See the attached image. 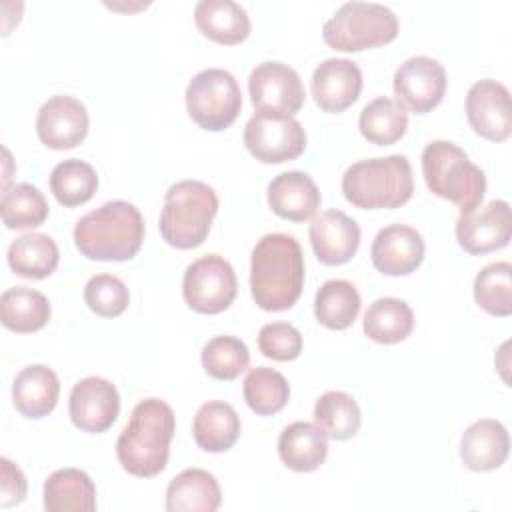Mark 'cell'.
I'll list each match as a JSON object with an SVG mask.
<instances>
[{
    "label": "cell",
    "instance_id": "d6986e66",
    "mask_svg": "<svg viewBox=\"0 0 512 512\" xmlns=\"http://www.w3.org/2000/svg\"><path fill=\"white\" fill-rule=\"evenodd\" d=\"M308 236L316 258L326 266L346 264L360 246V226L342 210H326L316 216Z\"/></svg>",
    "mask_w": 512,
    "mask_h": 512
},
{
    "label": "cell",
    "instance_id": "836d02e7",
    "mask_svg": "<svg viewBox=\"0 0 512 512\" xmlns=\"http://www.w3.org/2000/svg\"><path fill=\"white\" fill-rule=\"evenodd\" d=\"M314 422L332 440H348L356 436L362 424L358 402L340 390L324 392L314 404Z\"/></svg>",
    "mask_w": 512,
    "mask_h": 512
},
{
    "label": "cell",
    "instance_id": "ab89813d",
    "mask_svg": "<svg viewBox=\"0 0 512 512\" xmlns=\"http://www.w3.org/2000/svg\"><path fill=\"white\" fill-rule=\"evenodd\" d=\"M258 348L266 358L276 362L296 360L302 352V334L288 322L264 324L258 332Z\"/></svg>",
    "mask_w": 512,
    "mask_h": 512
},
{
    "label": "cell",
    "instance_id": "4dcf8cb0",
    "mask_svg": "<svg viewBox=\"0 0 512 512\" xmlns=\"http://www.w3.org/2000/svg\"><path fill=\"white\" fill-rule=\"evenodd\" d=\"M362 300L356 286L348 280H328L314 296V316L330 330H346L358 318Z\"/></svg>",
    "mask_w": 512,
    "mask_h": 512
},
{
    "label": "cell",
    "instance_id": "3957f363",
    "mask_svg": "<svg viewBox=\"0 0 512 512\" xmlns=\"http://www.w3.org/2000/svg\"><path fill=\"white\" fill-rule=\"evenodd\" d=\"M144 240V218L126 200L104 202L84 214L74 226V244L82 256L96 262L132 260Z\"/></svg>",
    "mask_w": 512,
    "mask_h": 512
},
{
    "label": "cell",
    "instance_id": "ac0fdd59",
    "mask_svg": "<svg viewBox=\"0 0 512 512\" xmlns=\"http://www.w3.org/2000/svg\"><path fill=\"white\" fill-rule=\"evenodd\" d=\"M310 90L322 112H344L362 92V70L350 58H326L316 66Z\"/></svg>",
    "mask_w": 512,
    "mask_h": 512
},
{
    "label": "cell",
    "instance_id": "8d00e7d4",
    "mask_svg": "<svg viewBox=\"0 0 512 512\" xmlns=\"http://www.w3.org/2000/svg\"><path fill=\"white\" fill-rule=\"evenodd\" d=\"M474 300L490 316L512 314V264L506 260L484 266L474 278Z\"/></svg>",
    "mask_w": 512,
    "mask_h": 512
},
{
    "label": "cell",
    "instance_id": "83f0119b",
    "mask_svg": "<svg viewBox=\"0 0 512 512\" xmlns=\"http://www.w3.org/2000/svg\"><path fill=\"white\" fill-rule=\"evenodd\" d=\"M50 320V302L48 298L26 286H14L2 292L0 296V322L4 328L30 334L44 328Z\"/></svg>",
    "mask_w": 512,
    "mask_h": 512
},
{
    "label": "cell",
    "instance_id": "e575fe53",
    "mask_svg": "<svg viewBox=\"0 0 512 512\" xmlns=\"http://www.w3.org/2000/svg\"><path fill=\"white\" fill-rule=\"evenodd\" d=\"M98 190L96 170L78 158L58 162L50 172V192L66 208L88 202Z\"/></svg>",
    "mask_w": 512,
    "mask_h": 512
},
{
    "label": "cell",
    "instance_id": "7402d4cb",
    "mask_svg": "<svg viewBox=\"0 0 512 512\" xmlns=\"http://www.w3.org/2000/svg\"><path fill=\"white\" fill-rule=\"evenodd\" d=\"M60 396V382L52 368L44 364H32L22 368L12 384V404L24 418L48 416Z\"/></svg>",
    "mask_w": 512,
    "mask_h": 512
},
{
    "label": "cell",
    "instance_id": "cb8c5ba5",
    "mask_svg": "<svg viewBox=\"0 0 512 512\" xmlns=\"http://www.w3.org/2000/svg\"><path fill=\"white\" fill-rule=\"evenodd\" d=\"M222 494L218 480L202 468H186L166 488L168 512H216Z\"/></svg>",
    "mask_w": 512,
    "mask_h": 512
},
{
    "label": "cell",
    "instance_id": "60d3db41",
    "mask_svg": "<svg viewBox=\"0 0 512 512\" xmlns=\"http://www.w3.org/2000/svg\"><path fill=\"white\" fill-rule=\"evenodd\" d=\"M26 476L6 456L0 458V506L10 508L26 498Z\"/></svg>",
    "mask_w": 512,
    "mask_h": 512
},
{
    "label": "cell",
    "instance_id": "9c48e42d",
    "mask_svg": "<svg viewBox=\"0 0 512 512\" xmlns=\"http://www.w3.org/2000/svg\"><path fill=\"white\" fill-rule=\"evenodd\" d=\"M236 292V272L232 264L218 254L200 256L184 270L182 296L194 312L220 314L234 302Z\"/></svg>",
    "mask_w": 512,
    "mask_h": 512
},
{
    "label": "cell",
    "instance_id": "e0dca14e",
    "mask_svg": "<svg viewBox=\"0 0 512 512\" xmlns=\"http://www.w3.org/2000/svg\"><path fill=\"white\" fill-rule=\"evenodd\" d=\"M422 234L406 224H390L378 230L370 246L374 268L384 276H408L424 260Z\"/></svg>",
    "mask_w": 512,
    "mask_h": 512
},
{
    "label": "cell",
    "instance_id": "74e56055",
    "mask_svg": "<svg viewBox=\"0 0 512 512\" xmlns=\"http://www.w3.org/2000/svg\"><path fill=\"white\" fill-rule=\"evenodd\" d=\"M202 368L216 380H236L250 364L248 346L236 336H214L200 352Z\"/></svg>",
    "mask_w": 512,
    "mask_h": 512
},
{
    "label": "cell",
    "instance_id": "ba28073f",
    "mask_svg": "<svg viewBox=\"0 0 512 512\" xmlns=\"http://www.w3.org/2000/svg\"><path fill=\"white\" fill-rule=\"evenodd\" d=\"M242 92L236 78L224 68L200 70L186 86L188 116L208 132L226 130L238 118Z\"/></svg>",
    "mask_w": 512,
    "mask_h": 512
},
{
    "label": "cell",
    "instance_id": "f546056e",
    "mask_svg": "<svg viewBox=\"0 0 512 512\" xmlns=\"http://www.w3.org/2000/svg\"><path fill=\"white\" fill-rule=\"evenodd\" d=\"M364 334L378 344H398L414 330V312L400 298H378L364 312Z\"/></svg>",
    "mask_w": 512,
    "mask_h": 512
},
{
    "label": "cell",
    "instance_id": "d6a6232c",
    "mask_svg": "<svg viewBox=\"0 0 512 512\" xmlns=\"http://www.w3.org/2000/svg\"><path fill=\"white\" fill-rule=\"evenodd\" d=\"M0 214L4 226L10 230L36 228L48 218V202L36 186L18 182L2 190Z\"/></svg>",
    "mask_w": 512,
    "mask_h": 512
},
{
    "label": "cell",
    "instance_id": "484cf974",
    "mask_svg": "<svg viewBox=\"0 0 512 512\" xmlns=\"http://www.w3.org/2000/svg\"><path fill=\"white\" fill-rule=\"evenodd\" d=\"M242 424L240 416L234 410L232 404L222 402V400H208L204 402L192 424V434L196 444L212 454L226 452L230 450L238 436H240Z\"/></svg>",
    "mask_w": 512,
    "mask_h": 512
},
{
    "label": "cell",
    "instance_id": "9a60e30c",
    "mask_svg": "<svg viewBox=\"0 0 512 512\" xmlns=\"http://www.w3.org/2000/svg\"><path fill=\"white\" fill-rule=\"evenodd\" d=\"M86 106L68 94L46 100L36 116V134L40 142L52 150H70L84 142L88 134Z\"/></svg>",
    "mask_w": 512,
    "mask_h": 512
},
{
    "label": "cell",
    "instance_id": "603a6c76",
    "mask_svg": "<svg viewBox=\"0 0 512 512\" xmlns=\"http://www.w3.org/2000/svg\"><path fill=\"white\" fill-rule=\"evenodd\" d=\"M328 454V436L316 424L298 420L288 424L278 438V456L294 472L320 468Z\"/></svg>",
    "mask_w": 512,
    "mask_h": 512
},
{
    "label": "cell",
    "instance_id": "6da1fadb",
    "mask_svg": "<svg viewBox=\"0 0 512 512\" xmlns=\"http://www.w3.org/2000/svg\"><path fill=\"white\" fill-rule=\"evenodd\" d=\"M304 286V254L290 234L262 236L250 258V292L266 312H282L296 304Z\"/></svg>",
    "mask_w": 512,
    "mask_h": 512
},
{
    "label": "cell",
    "instance_id": "44dd1931",
    "mask_svg": "<svg viewBox=\"0 0 512 512\" xmlns=\"http://www.w3.org/2000/svg\"><path fill=\"white\" fill-rule=\"evenodd\" d=\"M268 206L284 220L304 222L320 208V190L316 182L300 170L278 174L266 190Z\"/></svg>",
    "mask_w": 512,
    "mask_h": 512
},
{
    "label": "cell",
    "instance_id": "f35d334b",
    "mask_svg": "<svg viewBox=\"0 0 512 512\" xmlns=\"http://www.w3.org/2000/svg\"><path fill=\"white\" fill-rule=\"evenodd\" d=\"M84 302L94 314L116 318L128 308L130 292L120 278L112 274H96L84 286Z\"/></svg>",
    "mask_w": 512,
    "mask_h": 512
},
{
    "label": "cell",
    "instance_id": "7c38bea8",
    "mask_svg": "<svg viewBox=\"0 0 512 512\" xmlns=\"http://www.w3.org/2000/svg\"><path fill=\"white\" fill-rule=\"evenodd\" d=\"M446 82V70L436 58L412 56L398 66L392 86L396 102L402 104L404 110L426 114L442 102Z\"/></svg>",
    "mask_w": 512,
    "mask_h": 512
},
{
    "label": "cell",
    "instance_id": "5bb4252c",
    "mask_svg": "<svg viewBox=\"0 0 512 512\" xmlns=\"http://www.w3.org/2000/svg\"><path fill=\"white\" fill-rule=\"evenodd\" d=\"M118 412L120 396L110 380L88 376L72 386L68 414L78 430L88 434H102L116 422Z\"/></svg>",
    "mask_w": 512,
    "mask_h": 512
},
{
    "label": "cell",
    "instance_id": "1f68e13d",
    "mask_svg": "<svg viewBox=\"0 0 512 512\" xmlns=\"http://www.w3.org/2000/svg\"><path fill=\"white\" fill-rule=\"evenodd\" d=\"M358 128L368 142L378 146H390L406 134L408 112L396 100L388 96H378L362 108Z\"/></svg>",
    "mask_w": 512,
    "mask_h": 512
},
{
    "label": "cell",
    "instance_id": "8992f818",
    "mask_svg": "<svg viewBox=\"0 0 512 512\" xmlns=\"http://www.w3.org/2000/svg\"><path fill=\"white\" fill-rule=\"evenodd\" d=\"M218 212V194L202 180H180L164 194L160 212V234L166 244L178 250L200 246Z\"/></svg>",
    "mask_w": 512,
    "mask_h": 512
},
{
    "label": "cell",
    "instance_id": "f1b7e54d",
    "mask_svg": "<svg viewBox=\"0 0 512 512\" xmlns=\"http://www.w3.org/2000/svg\"><path fill=\"white\" fill-rule=\"evenodd\" d=\"M8 266L22 278L42 280L48 278L60 260L56 242L42 232H28L18 236L8 246Z\"/></svg>",
    "mask_w": 512,
    "mask_h": 512
},
{
    "label": "cell",
    "instance_id": "5b68a950",
    "mask_svg": "<svg viewBox=\"0 0 512 512\" xmlns=\"http://www.w3.org/2000/svg\"><path fill=\"white\" fill-rule=\"evenodd\" d=\"M422 174L428 190L458 206L460 214L474 212L486 194V176L466 152L450 140H432L422 150Z\"/></svg>",
    "mask_w": 512,
    "mask_h": 512
},
{
    "label": "cell",
    "instance_id": "2e32d148",
    "mask_svg": "<svg viewBox=\"0 0 512 512\" xmlns=\"http://www.w3.org/2000/svg\"><path fill=\"white\" fill-rule=\"evenodd\" d=\"M512 236L510 204L490 200L484 208L460 214L456 220V240L468 254H488L508 246Z\"/></svg>",
    "mask_w": 512,
    "mask_h": 512
},
{
    "label": "cell",
    "instance_id": "ffe728a7",
    "mask_svg": "<svg viewBox=\"0 0 512 512\" xmlns=\"http://www.w3.org/2000/svg\"><path fill=\"white\" fill-rule=\"evenodd\" d=\"M508 452V430L494 418L476 420L466 428L460 440V458L472 472H490L500 468L506 462Z\"/></svg>",
    "mask_w": 512,
    "mask_h": 512
},
{
    "label": "cell",
    "instance_id": "8fae6325",
    "mask_svg": "<svg viewBox=\"0 0 512 512\" xmlns=\"http://www.w3.org/2000/svg\"><path fill=\"white\" fill-rule=\"evenodd\" d=\"M248 92L256 112L294 116L304 104V86L298 72L284 62H262L248 76Z\"/></svg>",
    "mask_w": 512,
    "mask_h": 512
},
{
    "label": "cell",
    "instance_id": "30bf717a",
    "mask_svg": "<svg viewBox=\"0 0 512 512\" xmlns=\"http://www.w3.org/2000/svg\"><path fill=\"white\" fill-rule=\"evenodd\" d=\"M244 146L264 164H282L304 152L306 130L294 116H270L256 112L246 122Z\"/></svg>",
    "mask_w": 512,
    "mask_h": 512
},
{
    "label": "cell",
    "instance_id": "d4e9b609",
    "mask_svg": "<svg viewBox=\"0 0 512 512\" xmlns=\"http://www.w3.org/2000/svg\"><path fill=\"white\" fill-rule=\"evenodd\" d=\"M198 30L224 46L240 44L250 34V16L234 0H200L194 6Z\"/></svg>",
    "mask_w": 512,
    "mask_h": 512
},
{
    "label": "cell",
    "instance_id": "d590c367",
    "mask_svg": "<svg viewBox=\"0 0 512 512\" xmlns=\"http://www.w3.org/2000/svg\"><path fill=\"white\" fill-rule=\"evenodd\" d=\"M242 394L252 412L260 416H272L288 404L290 386L284 374L278 370L258 366L246 374Z\"/></svg>",
    "mask_w": 512,
    "mask_h": 512
},
{
    "label": "cell",
    "instance_id": "277c9868",
    "mask_svg": "<svg viewBox=\"0 0 512 512\" xmlns=\"http://www.w3.org/2000/svg\"><path fill=\"white\" fill-rule=\"evenodd\" d=\"M412 192V166L402 154L360 160L342 174V194L360 210L398 208L412 198Z\"/></svg>",
    "mask_w": 512,
    "mask_h": 512
},
{
    "label": "cell",
    "instance_id": "52a82bcc",
    "mask_svg": "<svg viewBox=\"0 0 512 512\" xmlns=\"http://www.w3.org/2000/svg\"><path fill=\"white\" fill-rule=\"evenodd\" d=\"M398 16L378 2H346L322 26L324 42L340 52H362L398 36Z\"/></svg>",
    "mask_w": 512,
    "mask_h": 512
},
{
    "label": "cell",
    "instance_id": "4316f807",
    "mask_svg": "<svg viewBox=\"0 0 512 512\" xmlns=\"http://www.w3.org/2000/svg\"><path fill=\"white\" fill-rule=\"evenodd\" d=\"M46 512H92L96 510V486L78 468H60L44 482Z\"/></svg>",
    "mask_w": 512,
    "mask_h": 512
},
{
    "label": "cell",
    "instance_id": "4fadbf2b",
    "mask_svg": "<svg viewBox=\"0 0 512 512\" xmlns=\"http://www.w3.org/2000/svg\"><path fill=\"white\" fill-rule=\"evenodd\" d=\"M466 118L472 130L490 142L510 138L512 104L508 88L492 78L474 82L466 94Z\"/></svg>",
    "mask_w": 512,
    "mask_h": 512
},
{
    "label": "cell",
    "instance_id": "7a4b0ae2",
    "mask_svg": "<svg viewBox=\"0 0 512 512\" xmlns=\"http://www.w3.org/2000/svg\"><path fill=\"white\" fill-rule=\"evenodd\" d=\"M174 430L176 416L170 404L160 398L140 400L116 440L120 466L138 478L158 476L168 464Z\"/></svg>",
    "mask_w": 512,
    "mask_h": 512
}]
</instances>
